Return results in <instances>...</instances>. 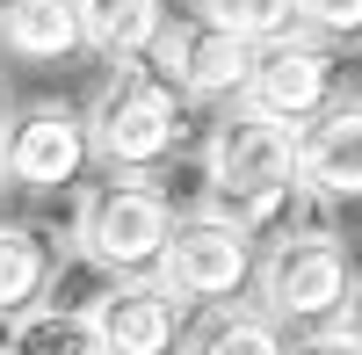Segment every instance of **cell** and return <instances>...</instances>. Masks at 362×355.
I'll use <instances>...</instances> for the list:
<instances>
[{"mask_svg":"<svg viewBox=\"0 0 362 355\" xmlns=\"http://www.w3.org/2000/svg\"><path fill=\"white\" fill-rule=\"evenodd\" d=\"M181 305H232L239 290L254 283V240L239 225H225L218 211H196V218H174L167 232V254L153 269Z\"/></svg>","mask_w":362,"mask_h":355,"instance_id":"4","label":"cell"},{"mask_svg":"<svg viewBox=\"0 0 362 355\" xmlns=\"http://www.w3.org/2000/svg\"><path fill=\"white\" fill-rule=\"evenodd\" d=\"M80 254L102 261L109 276H153L160 254H167V232H174V203L153 182H95L80 196Z\"/></svg>","mask_w":362,"mask_h":355,"instance_id":"2","label":"cell"},{"mask_svg":"<svg viewBox=\"0 0 362 355\" xmlns=\"http://www.w3.org/2000/svg\"><path fill=\"white\" fill-rule=\"evenodd\" d=\"M203 15L225 22L232 37H247V44H268V37H283L297 22V0H203Z\"/></svg>","mask_w":362,"mask_h":355,"instance_id":"16","label":"cell"},{"mask_svg":"<svg viewBox=\"0 0 362 355\" xmlns=\"http://www.w3.org/2000/svg\"><path fill=\"white\" fill-rule=\"evenodd\" d=\"M0 131H8V80H0Z\"/></svg>","mask_w":362,"mask_h":355,"instance_id":"20","label":"cell"},{"mask_svg":"<svg viewBox=\"0 0 362 355\" xmlns=\"http://www.w3.org/2000/svg\"><path fill=\"white\" fill-rule=\"evenodd\" d=\"M305 355H362V348H348V341H341V334H326V341H312V348H305Z\"/></svg>","mask_w":362,"mask_h":355,"instance_id":"19","label":"cell"},{"mask_svg":"<svg viewBox=\"0 0 362 355\" xmlns=\"http://www.w3.org/2000/svg\"><path fill=\"white\" fill-rule=\"evenodd\" d=\"M80 22L87 51H102L109 66H138L167 37V0H80Z\"/></svg>","mask_w":362,"mask_h":355,"instance_id":"12","label":"cell"},{"mask_svg":"<svg viewBox=\"0 0 362 355\" xmlns=\"http://www.w3.org/2000/svg\"><path fill=\"white\" fill-rule=\"evenodd\" d=\"M87 116V145H95V160L124 167V174H145L181 153V138H189V95L153 66V58H138V66H116L102 80V95L80 109Z\"/></svg>","mask_w":362,"mask_h":355,"instance_id":"1","label":"cell"},{"mask_svg":"<svg viewBox=\"0 0 362 355\" xmlns=\"http://www.w3.org/2000/svg\"><path fill=\"white\" fill-rule=\"evenodd\" d=\"M261 305L268 319H334L348 305V290H355V261L341 247V232H290V240L268 247L261 261Z\"/></svg>","mask_w":362,"mask_h":355,"instance_id":"3","label":"cell"},{"mask_svg":"<svg viewBox=\"0 0 362 355\" xmlns=\"http://www.w3.org/2000/svg\"><path fill=\"white\" fill-rule=\"evenodd\" d=\"M8 355H102V334L73 305H29L8 319Z\"/></svg>","mask_w":362,"mask_h":355,"instance_id":"14","label":"cell"},{"mask_svg":"<svg viewBox=\"0 0 362 355\" xmlns=\"http://www.w3.org/2000/svg\"><path fill=\"white\" fill-rule=\"evenodd\" d=\"M297 22L319 37H362V0H297Z\"/></svg>","mask_w":362,"mask_h":355,"instance_id":"17","label":"cell"},{"mask_svg":"<svg viewBox=\"0 0 362 355\" xmlns=\"http://www.w3.org/2000/svg\"><path fill=\"white\" fill-rule=\"evenodd\" d=\"M102 334V355H174L181 348V298L160 276H109V290L87 305Z\"/></svg>","mask_w":362,"mask_h":355,"instance_id":"9","label":"cell"},{"mask_svg":"<svg viewBox=\"0 0 362 355\" xmlns=\"http://www.w3.org/2000/svg\"><path fill=\"white\" fill-rule=\"evenodd\" d=\"M87 160H95L87 116L66 109V102H29L0 131V174L22 182V189H73Z\"/></svg>","mask_w":362,"mask_h":355,"instance_id":"6","label":"cell"},{"mask_svg":"<svg viewBox=\"0 0 362 355\" xmlns=\"http://www.w3.org/2000/svg\"><path fill=\"white\" fill-rule=\"evenodd\" d=\"M51 276H58V247L44 240V225L0 218V319H22L29 305H44Z\"/></svg>","mask_w":362,"mask_h":355,"instance_id":"13","label":"cell"},{"mask_svg":"<svg viewBox=\"0 0 362 355\" xmlns=\"http://www.w3.org/2000/svg\"><path fill=\"white\" fill-rule=\"evenodd\" d=\"M334 319H341V327H334V334H341V341H348V348H362V283H355V290H348V305H341V312H334Z\"/></svg>","mask_w":362,"mask_h":355,"instance_id":"18","label":"cell"},{"mask_svg":"<svg viewBox=\"0 0 362 355\" xmlns=\"http://www.w3.org/2000/svg\"><path fill=\"white\" fill-rule=\"evenodd\" d=\"M247 109L283 116V124H305L334 102V51H326L319 29H283V37L254 44V73H247Z\"/></svg>","mask_w":362,"mask_h":355,"instance_id":"5","label":"cell"},{"mask_svg":"<svg viewBox=\"0 0 362 355\" xmlns=\"http://www.w3.org/2000/svg\"><path fill=\"white\" fill-rule=\"evenodd\" d=\"M203 174H210V189H276V182H297V124L261 116V109L239 102L232 116H218V131H210Z\"/></svg>","mask_w":362,"mask_h":355,"instance_id":"7","label":"cell"},{"mask_svg":"<svg viewBox=\"0 0 362 355\" xmlns=\"http://www.w3.org/2000/svg\"><path fill=\"white\" fill-rule=\"evenodd\" d=\"M153 66L181 87L189 102H225V95H247V73H254V44L247 37H232L225 22H181L167 29V37L153 44Z\"/></svg>","mask_w":362,"mask_h":355,"instance_id":"8","label":"cell"},{"mask_svg":"<svg viewBox=\"0 0 362 355\" xmlns=\"http://www.w3.org/2000/svg\"><path fill=\"white\" fill-rule=\"evenodd\" d=\"M189 355H290V348H283V334L268 327L261 312H232V305H218V319H210V327H196Z\"/></svg>","mask_w":362,"mask_h":355,"instance_id":"15","label":"cell"},{"mask_svg":"<svg viewBox=\"0 0 362 355\" xmlns=\"http://www.w3.org/2000/svg\"><path fill=\"white\" fill-rule=\"evenodd\" d=\"M297 182H312L334 203L362 196V95H334L297 131Z\"/></svg>","mask_w":362,"mask_h":355,"instance_id":"10","label":"cell"},{"mask_svg":"<svg viewBox=\"0 0 362 355\" xmlns=\"http://www.w3.org/2000/svg\"><path fill=\"white\" fill-rule=\"evenodd\" d=\"M87 44L80 0H0V51L29 66H58Z\"/></svg>","mask_w":362,"mask_h":355,"instance_id":"11","label":"cell"}]
</instances>
